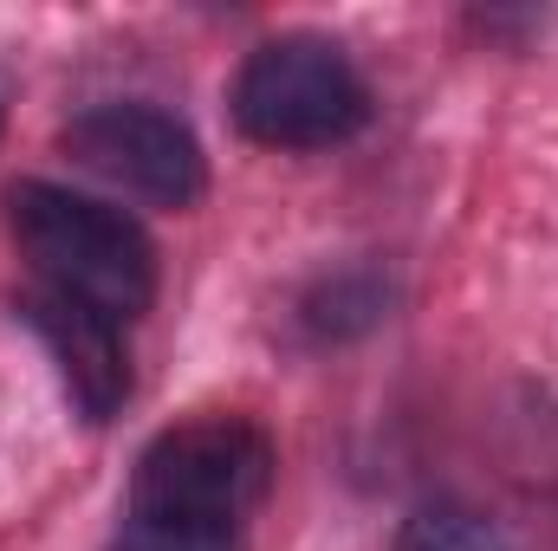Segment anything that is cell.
Here are the masks:
<instances>
[{
	"label": "cell",
	"instance_id": "cell-3",
	"mask_svg": "<svg viewBox=\"0 0 558 551\" xmlns=\"http://www.w3.org/2000/svg\"><path fill=\"white\" fill-rule=\"evenodd\" d=\"M234 124L260 149H331L371 118V85L344 46L318 33H279L234 72Z\"/></svg>",
	"mask_w": 558,
	"mask_h": 551
},
{
	"label": "cell",
	"instance_id": "cell-8",
	"mask_svg": "<svg viewBox=\"0 0 558 551\" xmlns=\"http://www.w3.org/2000/svg\"><path fill=\"white\" fill-rule=\"evenodd\" d=\"M0 124H7V78H0Z\"/></svg>",
	"mask_w": 558,
	"mask_h": 551
},
{
	"label": "cell",
	"instance_id": "cell-7",
	"mask_svg": "<svg viewBox=\"0 0 558 551\" xmlns=\"http://www.w3.org/2000/svg\"><path fill=\"white\" fill-rule=\"evenodd\" d=\"M111 551H247V539H221V532H182V526H143V519H124Z\"/></svg>",
	"mask_w": 558,
	"mask_h": 551
},
{
	"label": "cell",
	"instance_id": "cell-5",
	"mask_svg": "<svg viewBox=\"0 0 558 551\" xmlns=\"http://www.w3.org/2000/svg\"><path fill=\"white\" fill-rule=\"evenodd\" d=\"M26 318L39 331V344L52 351L59 364V383L65 396L78 403L85 421H111L131 396V364H124V344H118V325L72 305V298H52V292H33L26 298Z\"/></svg>",
	"mask_w": 558,
	"mask_h": 551
},
{
	"label": "cell",
	"instance_id": "cell-1",
	"mask_svg": "<svg viewBox=\"0 0 558 551\" xmlns=\"http://www.w3.org/2000/svg\"><path fill=\"white\" fill-rule=\"evenodd\" d=\"M13 241L26 267L39 273V292L72 298L118 331L149 311L156 298V247L137 221L98 195L59 188V182H13L7 195Z\"/></svg>",
	"mask_w": 558,
	"mask_h": 551
},
{
	"label": "cell",
	"instance_id": "cell-6",
	"mask_svg": "<svg viewBox=\"0 0 558 551\" xmlns=\"http://www.w3.org/2000/svg\"><path fill=\"white\" fill-rule=\"evenodd\" d=\"M390 551H507V532L474 513V506H454V500H435V506H416L397 532Z\"/></svg>",
	"mask_w": 558,
	"mask_h": 551
},
{
	"label": "cell",
	"instance_id": "cell-4",
	"mask_svg": "<svg viewBox=\"0 0 558 551\" xmlns=\"http://www.w3.org/2000/svg\"><path fill=\"white\" fill-rule=\"evenodd\" d=\"M65 156L149 208H195L208 195V156L162 105H92L65 124Z\"/></svg>",
	"mask_w": 558,
	"mask_h": 551
},
{
	"label": "cell",
	"instance_id": "cell-2",
	"mask_svg": "<svg viewBox=\"0 0 558 551\" xmlns=\"http://www.w3.org/2000/svg\"><path fill=\"white\" fill-rule=\"evenodd\" d=\"M274 487V441L241 415H195L162 428L137 454L124 519L247 539L254 506Z\"/></svg>",
	"mask_w": 558,
	"mask_h": 551
}]
</instances>
